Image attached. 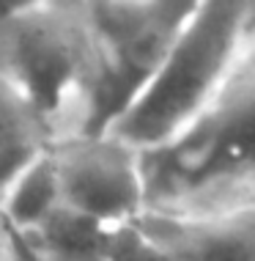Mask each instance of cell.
I'll return each mask as SVG.
<instances>
[{
	"mask_svg": "<svg viewBox=\"0 0 255 261\" xmlns=\"http://www.w3.org/2000/svg\"><path fill=\"white\" fill-rule=\"evenodd\" d=\"M154 212H211L255 203V36L201 116L143 154Z\"/></svg>",
	"mask_w": 255,
	"mask_h": 261,
	"instance_id": "obj_1",
	"label": "cell"
},
{
	"mask_svg": "<svg viewBox=\"0 0 255 261\" xmlns=\"http://www.w3.org/2000/svg\"><path fill=\"white\" fill-rule=\"evenodd\" d=\"M255 36V0H201L157 74L110 126L140 151L170 143L201 116Z\"/></svg>",
	"mask_w": 255,
	"mask_h": 261,
	"instance_id": "obj_2",
	"label": "cell"
},
{
	"mask_svg": "<svg viewBox=\"0 0 255 261\" xmlns=\"http://www.w3.org/2000/svg\"><path fill=\"white\" fill-rule=\"evenodd\" d=\"M0 77L44 118L52 143L99 132V66L72 0H41L0 19Z\"/></svg>",
	"mask_w": 255,
	"mask_h": 261,
	"instance_id": "obj_3",
	"label": "cell"
},
{
	"mask_svg": "<svg viewBox=\"0 0 255 261\" xmlns=\"http://www.w3.org/2000/svg\"><path fill=\"white\" fill-rule=\"evenodd\" d=\"M99 66L96 126L110 129L148 86L201 0H72Z\"/></svg>",
	"mask_w": 255,
	"mask_h": 261,
	"instance_id": "obj_4",
	"label": "cell"
},
{
	"mask_svg": "<svg viewBox=\"0 0 255 261\" xmlns=\"http://www.w3.org/2000/svg\"><path fill=\"white\" fill-rule=\"evenodd\" d=\"M63 203L121 228L148 206L143 151L110 129L77 132L49 146Z\"/></svg>",
	"mask_w": 255,
	"mask_h": 261,
	"instance_id": "obj_5",
	"label": "cell"
},
{
	"mask_svg": "<svg viewBox=\"0 0 255 261\" xmlns=\"http://www.w3.org/2000/svg\"><path fill=\"white\" fill-rule=\"evenodd\" d=\"M165 261H255V203L211 212H154L134 220Z\"/></svg>",
	"mask_w": 255,
	"mask_h": 261,
	"instance_id": "obj_6",
	"label": "cell"
},
{
	"mask_svg": "<svg viewBox=\"0 0 255 261\" xmlns=\"http://www.w3.org/2000/svg\"><path fill=\"white\" fill-rule=\"evenodd\" d=\"M112 234L116 228L63 203L41 225L17 237L49 261H110Z\"/></svg>",
	"mask_w": 255,
	"mask_h": 261,
	"instance_id": "obj_7",
	"label": "cell"
},
{
	"mask_svg": "<svg viewBox=\"0 0 255 261\" xmlns=\"http://www.w3.org/2000/svg\"><path fill=\"white\" fill-rule=\"evenodd\" d=\"M52 146V132L31 102L0 77V193Z\"/></svg>",
	"mask_w": 255,
	"mask_h": 261,
	"instance_id": "obj_8",
	"label": "cell"
},
{
	"mask_svg": "<svg viewBox=\"0 0 255 261\" xmlns=\"http://www.w3.org/2000/svg\"><path fill=\"white\" fill-rule=\"evenodd\" d=\"M63 206L58 173L49 151L19 171L0 193V215L14 234H27Z\"/></svg>",
	"mask_w": 255,
	"mask_h": 261,
	"instance_id": "obj_9",
	"label": "cell"
},
{
	"mask_svg": "<svg viewBox=\"0 0 255 261\" xmlns=\"http://www.w3.org/2000/svg\"><path fill=\"white\" fill-rule=\"evenodd\" d=\"M110 261H165L157 250L148 245V239L137 231V225H121L112 234Z\"/></svg>",
	"mask_w": 255,
	"mask_h": 261,
	"instance_id": "obj_10",
	"label": "cell"
},
{
	"mask_svg": "<svg viewBox=\"0 0 255 261\" xmlns=\"http://www.w3.org/2000/svg\"><path fill=\"white\" fill-rule=\"evenodd\" d=\"M3 261H49V258H47V256H41L39 250H33L22 237L14 234V245H11L9 256H6Z\"/></svg>",
	"mask_w": 255,
	"mask_h": 261,
	"instance_id": "obj_11",
	"label": "cell"
},
{
	"mask_svg": "<svg viewBox=\"0 0 255 261\" xmlns=\"http://www.w3.org/2000/svg\"><path fill=\"white\" fill-rule=\"evenodd\" d=\"M33 3H41V0H0V19L3 17H11V14L27 9V6Z\"/></svg>",
	"mask_w": 255,
	"mask_h": 261,
	"instance_id": "obj_12",
	"label": "cell"
},
{
	"mask_svg": "<svg viewBox=\"0 0 255 261\" xmlns=\"http://www.w3.org/2000/svg\"><path fill=\"white\" fill-rule=\"evenodd\" d=\"M11 245H14V231L9 228V223L3 220V215H0V261L9 256Z\"/></svg>",
	"mask_w": 255,
	"mask_h": 261,
	"instance_id": "obj_13",
	"label": "cell"
}]
</instances>
